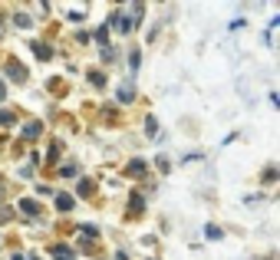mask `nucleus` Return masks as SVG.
I'll return each instance as SVG.
<instances>
[{
	"label": "nucleus",
	"mask_w": 280,
	"mask_h": 260,
	"mask_svg": "<svg viewBox=\"0 0 280 260\" xmlns=\"http://www.w3.org/2000/svg\"><path fill=\"white\" fill-rule=\"evenodd\" d=\"M109 23H112V30H119V33H129V30H132V23H129V13H125V10H116V13H112V20H109Z\"/></svg>",
	"instance_id": "nucleus-1"
},
{
	"label": "nucleus",
	"mask_w": 280,
	"mask_h": 260,
	"mask_svg": "<svg viewBox=\"0 0 280 260\" xmlns=\"http://www.w3.org/2000/svg\"><path fill=\"white\" fill-rule=\"evenodd\" d=\"M7 76H10V79H17V82H23V79H26V69H23V63L10 60V63H7Z\"/></svg>",
	"instance_id": "nucleus-2"
},
{
	"label": "nucleus",
	"mask_w": 280,
	"mask_h": 260,
	"mask_svg": "<svg viewBox=\"0 0 280 260\" xmlns=\"http://www.w3.org/2000/svg\"><path fill=\"white\" fill-rule=\"evenodd\" d=\"M20 211H23V214H30V217H37V214H40V205H37L33 198H23V201H20Z\"/></svg>",
	"instance_id": "nucleus-3"
},
{
	"label": "nucleus",
	"mask_w": 280,
	"mask_h": 260,
	"mask_svg": "<svg viewBox=\"0 0 280 260\" xmlns=\"http://www.w3.org/2000/svg\"><path fill=\"white\" fill-rule=\"evenodd\" d=\"M142 171H145V161H129V175H132V178H142Z\"/></svg>",
	"instance_id": "nucleus-4"
},
{
	"label": "nucleus",
	"mask_w": 280,
	"mask_h": 260,
	"mask_svg": "<svg viewBox=\"0 0 280 260\" xmlns=\"http://www.w3.org/2000/svg\"><path fill=\"white\" fill-rule=\"evenodd\" d=\"M56 208H60V211H69V208H73V198H69V194H56Z\"/></svg>",
	"instance_id": "nucleus-5"
},
{
	"label": "nucleus",
	"mask_w": 280,
	"mask_h": 260,
	"mask_svg": "<svg viewBox=\"0 0 280 260\" xmlns=\"http://www.w3.org/2000/svg\"><path fill=\"white\" fill-rule=\"evenodd\" d=\"M33 53H37L40 60H50V56H53V50H50V46H43V43H33Z\"/></svg>",
	"instance_id": "nucleus-6"
},
{
	"label": "nucleus",
	"mask_w": 280,
	"mask_h": 260,
	"mask_svg": "<svg viewBox=\"0 0 280 260\" xmlns=\"http://www.w3.org/2000/svg\"><path fill=\"white\" fill-rule=\"evenodd\" d=\"M135 96H132V86H119V102H132Z\"/></svg>",
	"instance_id": "nucleus-7"
},
{
	"label": "nucleus",
	"mask_w": 280,
	"mask_h": 260,
	"mask_svg": "<svg viewBox=\"0 0 280 260\" xmlns=\"http://www.w3.org/2000/svg\"><path fill=\"white\" fill-rule=\"evenodd\" d=\"M17 119H13V112H7V109H0V125H13Z\"/></svg>",
	"instance_id": "nucleus-8"
},
{
	"label": "nucleus",
	"mask_w": 280,
	"mask_h": 260,
	"mask_svg": "<svg viewBox=\"0 0 280 260\" xmlns=\"http://www.w3.org/2000/svg\"><path fill=\"white\" fill-rule=\"evenodd\" d=\"M40 132H43V129H40V125H23V135H26V138H37Z\"/></svg>",
	"instance_id": "nucleus-9"
},
{
	"label": "nucleus",
	"mask_w": 280,
	"mask_h": 260,
	"mask_svg": "<svg viewBox=\"0 0 280 260\" xmlns=\"http://www.w3.org/2000/svg\"><path fill=\"white\" fill-rule=\"evenodd\" d=\"M13 20H17V26H23V30H26V26H33V20L26 17V13H17V17H13Z\"/></svg>",
	"instance_id": "nucleus-10"
},
{
	"label": "nucleus",
	"mask_w": 280,
	"mask_h": 260,
	"mask_svg": "<svg viewBox=\"0 0 280 260\" xmlns=\"http://www.w3.org/2000/svg\"><path fill=\"white\" fill-rule=\"evenodd\" d=\"M138 63H142V53L132 50V53H129V66H132V69H138Z\"/></svg>",
	"instance_id": "nucleus-11"
},
{
	"label": "nucleus",
	"mask_w": 280,
	"mask_h": 260,
	"mask_svg": "<svg viewBox=\"0 0 280 260\" xmlns=\"http://www.w3.org/2000/svg\"><path fill=\"white\" fill-rule=\"evenodd\" d=\"M155 132H158V125H155V119H145V135H155Z\"/></svg>",
	"instance_id": "nucleus-12"
},
{
	"label": "nucleus",
	"mask_w": 280,
	"mask_h": 260,
	"mask_svg": "<svg viewBox=\"0 0 280 260\" xmlns=\"http://www.w3.org/2000/svg\"><path fill=\"white\" fill-rule=\"evenodd\" d=\"M142 211V194H132V214H138Z\"/></svg>",
	"instance_id": "nucleus-13"
},
{
	"label": "nucleus",
	"mask_w": 280,
	"mask_h": 260,
	"mask_svg": "<svg viewBox=\"0 0 280 260\" xmlns=\"http://www.w3.org/2000/svg\"><path fill=\"white\" fill-rule=\"evenodd\" d=\"M106 40H109V30H106V26H102V30L96 33V43H99V46H106Z\"/></svg>",
	"instance_id": "nucleus-14"
},
{
	"label": "nucleus",
	"mask_w": 280,
	"mask_h": 260,
	"mask_svg": "<svg viewBox=\"0 0 280 260\" xmlns=\"http://www.w3.org/2000/svg\"><path fill=\"white\" fill-rule=\"evenodd\" d=\"M82 234H86V237H96V234H99V230H96L93 224H82Z\"/></svg>",
	"instance_id": "nucleus-15"
},
{
	"label": "nucleus",
	"mask_w": 280,
	"mask_h": 260,
	"mask_svg": "<svg viewBox=\"0 0 280 260\" xmlns=\"http://www.w3.org/2000/svg\"><path fill=\"white\" fill-rule=\"evenodd\" d=\"M208 237H211V241H218V237H221V230L214 227V224H208Z\"/></svg>",
	"instance_id": "nucleus-16"
},
{
	"label": "nucleus",
	"mask_w": 280,
	"mask_h": 260,
	"mask_svg": "<svg viewBox=\"0 0 280 260\" xmlns=\"http://www.w3.org/2000/svg\"><path fill=\"white\" fill-rule=\"evenodd\" d=\"M60 175H63V178H73L76 168H73V165H66V168H60Z\"/></svg>",
	"instance_id": "nucleus-17"
},
{
	"label": "nucleus",
	"mask_w": 280,
	"mask_h": 260,
	"mask_svg": "<svg viewBox=\"0 0 280 260\" xmlns=\"http://www.w3.org/2000/svg\"><path fill=\"white\" fill-rule=\"evenodd\" d=\"M264 181H277V168H267V171H264Z\"/></svg>",
	"instance_id": "nucleus-18"
},
{
	"label": "nucleus",
	"mask_w": 280,
	"mask_h": 260,
	"mask_svg": "<svg viewBox=\"0 0 280 260\" xmlns=\"http://www.w3.org/2000/svg\"><path fill=\"white\" fill-rule=\"evenodd\" d=\"M4 93H7V89H4V79H0V99H4Z\"/></svg>",
	"instance_id": "nucleus-19"
},
{
	"label": "nucleus",
	"mask_w": 280,
	"mask_h": 260,
	"mask_svg": "<svg viewBox=\"0 0 280 260\" xmlns=\"http://www.w3.org/2000/svg\"><path fill=\"white\" fill-rule=\"evenodd\" d=\"M10 260H26V257H23V254H13V257H10Z\"/></svg>",
	"instance_id": "nucleus-20"
},
{
	"label": "nucleus",
	"mask_w": 280,
	"mask_h": 260,
	"mask_svg": "<svg viewBox=\"0 0 280 260\" xmlns=\"http://www.w3.org/2000/svg\"><path fill=\"white\" fill-rule=\"evenodd\" d=\"M30 260H37V257H30Z\"/></svg>",
	"instance_id": "nucleus-21"
}]
</instances>
